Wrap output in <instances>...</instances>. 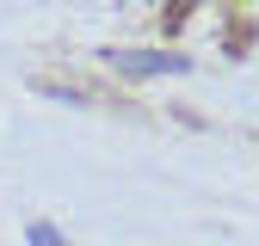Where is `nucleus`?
Instances as JSON below:
<instances>
[{"label":"nucleus","instance_id":"f257e3e1","mask_svg":"<svg viewBox=\"0 0 259 246\" xmlns=\"http://www.w3.org/2000/svg\"><path fill=\"white\" fill-rule=\"evenodd\" d=\"M105 61L130 80H154V74H191V55L173 49H105Z\"/></svg>","mask_w":259,"mask_h":246},{"label":"nucleus","instance_id":"f03ea898","mask_svg":"<svg viewBox=\"0 0 259 246\" xmlns=\"http://www.w3.org/2000/svg\"><path fill=\"white\" fill-rule=\"evenodd\" d=\"M25 234H31V246H74L68 234H62V228H50V222H31Z\"/></svg>","mask_w":259,"mask_h":246}]
</instances>
